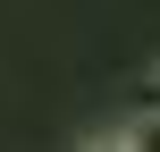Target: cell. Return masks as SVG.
<instances>
[{
    "mask_svg": "<svg viewBox=\"0 0 160 152\" xmlns=\"http://www.w3.org/2000/svg\"><path fill=\"white\" fill-rule=\"evenodd\" d=\"M143 135H152L143 118H118V127H93V135H84V152H135Z\"/></svg>",
    "mask_w": 160,
    "mask_h": 152,
    "instance_id": "obj_1",
    "label": "cell"
},
{
    "mask_svg": "<svg viewBox=\"0 0 160 152\" xmlns=\"http://www.w3.org/2000/svg\"><path fill=\"white\" fill-rule=\"evenodd\" d=\"M143 118L160 127V68H152V85H143Z\"/></svg>",
    "mask_w": 160,
    "mask_h": 152,
    "instance_id": "obj_2",
    "label": "cell"
}]
</instances>
